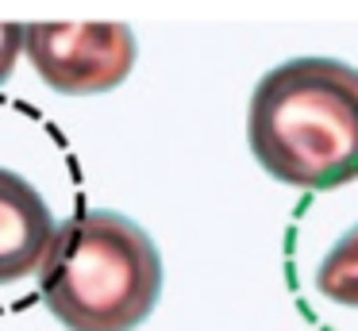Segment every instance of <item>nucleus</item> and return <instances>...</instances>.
<instances>
[{
    "instance_id": "nucleus-1",
    "label": "nucleus",
    "mask_w": 358,
    "mask_h": 331,
    "mask_svg": "<svg viewBox=\"0 0 358 331\" xmlns=\"http://www.w3.org/2000/svg\"><path fill=\"white\" fill-rule=\"evenodd\" d=\"M247 143L258 166L293 189H339L358 177V69L293 58L250 92Z\"/></svg>"
},
{
    "instance_id": "nucleus-2",
    "label": "nucleus",
    "mask_w": 358,
    "mask_h": 331,
    "mask_svg": "<svg viewBox=\"0 0 358 331\" xmlns=\"http://www.w3.org/2000/svg\"><path fill=\"white\" fill-rule=\"evenodd\" d=\"M39 297L66 331H135L162 297V254L127 216L81 212L43 254Z\"/></svg>"
},
{
    "instance_id": "nucleus-3",
    "label": "nucleus",
    "mask_w": 358,
    "mask_h": 331,
    "mask_svg": "<svg viewBox=\"0 0 358 331\" xmlns=\"http://www.w3.org/2000/svg\"><path fill=\"white\" fill-rule=\"evenodd\" d=\"M24 54L55 92L96 97L124 85L139 46L127 23H31Z\"/></svg>"
},
{
    "instance_id": "nucleus-4",
    "label": "nucleus",
    "mask_w": 358,
    "mask_h": 331,
    "mask_svg": "<svg viewBox=\"0 0 358 331\" xmlns=\"http://www.w3.org/2000/svg\"><path fill=\"white\" fill-rule=\"evenodd\" d=\"M55 231L58 223L43 192L0 166V285H16L39 269Z\"/></svg>"
},
{
    "instance_id": "nucleus-5",
    "label": "nucleus",
    "mask_w": 358,
    "mask_h": 331,
    "mask_svg": "<svg viewBox=\"0 0 358 331\" xmlns=\"http://www.w3.org/2000/svg\"><path fill=\"white\" fill-rule=\"evenodd\" d=\"M316 289L335 304L358 308V223L324 254L316 269Z\"/></svg>"
},
{
    "instance_id": "nucleus-6",
    "label": "nucleus",
    "mask_w": 358,
    "mask_h": 331,
    "mask_svg": "<svg viewBox=\"0 0 358 331\" xmlns=\"http://www.w3.org/2000/svg\"><path fill=\"white\" fill-rule=\"evenodd\" d=\"M20 50H24V27L20 23H0V85L12 77Z\"/></svg>"
}]
</instances>
